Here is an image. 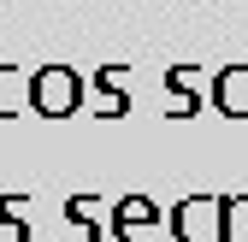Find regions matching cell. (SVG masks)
Segmentation results:
<instances>
[{
  "mask_svg": "<svg viewBox=\"0 0 248 242\" xmlns=\"http://www.w3.org/2000/svg\"><path fill=\"white\" fill-rule=\"evenodd\" d=\"M207 95L225 118H248V65H225L207 77Z\"/></svg>",
  "mask_w": 248,
  "mask_h": 242,
  "instance_id": "4",
  "label": "cell"
},
{
  "mask_svg": "<svg viewBox=\"0 0 248 242\" xmlns=\"http://www.w3.org/2000/svg\"><path fill=\"white\" fill-rule=\"evenodd\" d=\"M112 236L118 242H160V207H154L148 195L112 201Z\"/></svg>",
  "mask_w": 248,
  "mask_h": 242,
  "instance_id": "3",
  "label": "cell"
},
{
  "mask_svg": "<svg viewBox=\"0 0 248 242\" xmlns=\"http://www.w3.org/2000/svg\"><path fill=\"white\" fill-rule=\"evenodd\" d=\"M171 236L177 242H219V195H183L171 207Z\"/></svg>",
  "mask_w": 248,
  "mask_h": 242,
  "instance_id": "2",
  "label": "cell"
},
{
  "mask_svg": "<svg viewBox=\"0 0 248 242\" xmlns=\"http://www.w3.org/2000/svg\"><path fill=\"white\" fill-rule=\"evenodd\" d=\"M24 195H0V242H30V225H24Z\"/></svg>",
  "mask_w": 248,
  "mask_h": 242,
  "instance_id": "9",
  "label": "cell"
},
{
  "mask_svg": "<svg viewBox=\"0 0 248 242\" xmlns=\"http://www.w3.org/2000/svg\"><path fill=\"white\" fill-rule=\"evenodd\" d=\"M166 89H171V118H195L201 112V71H189V65H171L166 71Z\"/></svg>",
  "mask_w": 248,
  "mask_h": 242,
  "instance_id": "6",
  "label": "cell"
},
{
  "mask_svg": "<svg viewBox=\"0 0 248 242\" xmlns=\"http://www.w3.org/2000/svg\"><path fill=\"white\" fill-rule=\"evenodd\" d=\"M77 106H83V77L71 65H36V71H30V112L71 118Z\"/></svg>",
  "mask_w": 248,
  "mask_h": 242,
  "instance_id": "1",
  "label": "cell"
},
{
  "mask_svg": "<svg viewBox=\"0 0 248 242\" xmlns=\"http://www.w3.org/2000/svg\"><path fill=\"white\" fill-rule=\"evenodd\" d=\"M89 83H95V112L101 118H124L130 112V95H124V71L118 65H101Z\"/></svg>",
  "mask_w": 248,
  "mask_h": 242,
  "instance_id": "5",
  "label": "cell"
},
{
  "mask_svg": "<svg viewBox=\"0 0 248 242\" xmlns=\"http://www.w3.org/2000/svg\"><path fill=\"white\" fill-rule=\"evenodd\" d=\"M18 106H30V77H18L12 65H0V118H12Z\"/></svg>",
  "mask_w": 248,
  "mask_h": 242,
  "instance_id": "8",
  "label": "cell"
},
{
  "mask_svg": "<svg viewBox=\"0 0 248 242\" xmlns=\"http://www.w3.org/2000/svg\"><path fill=\"white\" fill-rule=\"evenodd\" d=\"M95 195H71L65 201V213H71V230H65V242H101V225H95Z\"/></svg>",
  "mask_w": 248,
  "mask_h": 242,
  "instance_id": "7",
  "label": "cell"
}]
</instances>
